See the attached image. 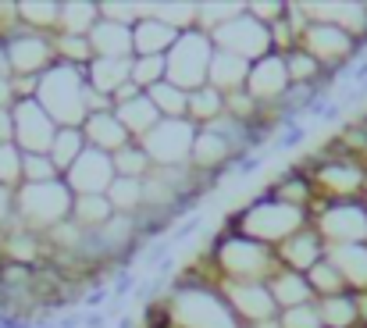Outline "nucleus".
<instances>
[{
    "label": "nucleus",
    "instance_id": "obj_1",
    "mask_svg": "<svg viewBox=\"0 0 367 328\" xmlns=\"http://www.w3.org/2000/svg\"><path fill=\"white\" fill-rule=\"evenodd\" d=\"M211 58H214V40L207 29H182L175 47L164 54L168 61V83L193 93V90H203L211 83Z\"/></svg>",
    "mask_w": 367,
    "mask_h": 328
},
{
    "label": "nucleus",
    "instance_id": "obj_2",
    "mask_svg": "<svg viewBox=\"0 0 367 328\" xmlns=\"http://www.w3.org/2000/svg\"><path fill=\"white\" fill-rule=\"evenodd\" d=\"M324 257H328V243L314 225H307V228L292 232L285 243H278V264L289 268V271H299V275H307Z\"/></svg>",
    "mask_w": 367,
    "mask_h": 328
},
{
    "label": "nucleus",
    "instance_id": "obj_3",
    "mask_svg": "<svg viewBox=\"0 0 367 328\" xmlns=\"http://www.w3.org/2000/svg\"><path fill=\"white\" fill-rule=\"evenodd\" d=\"M83 136H86V147L104 150V154H111V157H115L122 147L132 143V132L122 125V118H118L115 111H97V115H90L86 125H83Z\"/></svg>",
    "mask_w": 367,
    "mask_h": 328
},
{
    "label": "nucleus",
    "instance_id": "obj_4",
    "mask_svg": "<svg viewBox=\"0 0 367 328\" xmlns=\"http://www.w3.org/2000/svg\"><path fill=\"white\" fill-rule=\"evenodd\" d=\"M179 33H182L179 26H168V22L157 18V15L139 18V22L132 26V51H136V58H143V51H147V58H164V54L175 47Z\"/></svg>",
    "mask_w": 367,
    "mask_h": 328
},
{
    "label": "nucleus",
    "instance_id": "obj_5",
    "mask_svg": "<svg viewBox=\"0 0 367 328\" xmlns=\"http://www.w3.org/2000/svg\"><path fill=\"white\" fill-rule=\"evenodd\" d=\"M324 328H356L360 324V307H356V289L339 292V296H321L317 300Z\"/></svg>",
    "mask_w": 367,
    "mask_h": 328
},
{
    "label": "nucleus",
    "instance_id": "obj_6",
    "mask_svg": "<svg viewBox=\"0 0 367 328\" xmlns=\"http://www.w3.org/2000/svg\"><path fill=\"white\" fill-rule=\"evenodd\" d=\"M154 171V157L147 154V147L143 143H129V147H122L118 154H115V175L118 179H147Z\"/></svg>",
    "mask_w": 367,
    "mask_h": 328
},
{
    "label": "nucleus",
    "instance_id": "obj_7",
    "mask_svg": "<svg viewBox=\"0 0 367 328\" xmlns=\"http://www.w3.org/2000/svg\"><path fill=\"white\" fill-rule=\"evenodd\" d=\"M83 150H86V136H83V129H61L58 139H54V147H50V161H54L58 171L65 175V171L79 161Z\"/></svg>",
    "mask_w": 367,
    "mask_h": 328
},
{
    "label": "nucleus",
    "instance_id": "obj_8",
    "mask_svg": "<svg viewBox=\"0 0 367 328\" xmlns=\"http://www.w3.org/2000/svg\"><path fill=\"white\" fill-rule=\"evenodd\" d=\"M132 225H136V236H139L143 243H161V236L168 232L171 218H168V211H150V207H139V211L132 214Z\"/></svg>",
    "mask_w": 367,
    "mask_h": 328
},
{
    "label": "nucleus",
    "instance_id": "obj_9",
    "mask_svg": "<svg viewBox=\"0 0 367 328\" xmlns=\"http://www.w3.org/2000/svg\"><path fill=\"white\" fill-rule=\"evenodd\" d=\"M54 179H61V171L50 161V154H22V182L43 186V182H54Z\"/></svg>",
    "mask_w": 367,
    "mask_h": 328
},
{
    "label": "nucleus",
    "instance_id": "obj_10",
    "mask_svg": "<svg viewBox=\"0 0 367 328\" xmlns=\"http://www.w3.org/2000/svg\"><path fill=\"white\" fill-rule=\"evenodd\" d=\"M168 253H171V239H161V243H150V250H143V264L147 268H161L164 260H168Z\"/></svg>",
    "mask_w": 367,
    "mask_h": 328
},
{
    "label": "nucleus",
    "instance_id": "obj_11",
    "mask_svg": "<svg viewBox=\"0 0 367 328\" xmlns=\"http://www.w3.org/2000/svg\"><path fill=\"white\" fill-rule=\"evenodd\" d=\"M136 275L132 271H118L115 278H111V300H125L129 292H136Z\"/></svg>",
    "mask_w": 367,
    "mask_h": 328
},
{
    "label": "nucleus",
    "instance_id": "obj_12",
    "mask_svg": "<svg viewBox=\"0 0 367 328\" xmlns=\"http://www.w3.org/2000/svg\"><path fill=\"white\" fill-rule=\"evenodd\" d=\"M303 139H307V129H303V125H296V129H282L278 139H275V150H296Z\"/></svg>",
    "mask_w": 367,
    "mask_h": 328
},
{
    "label": "nucleus",
    "instance_id": "obj_13",
    "mask_svg": "<svg viewBox=\"0 0 367 328\" xmlns=\"http://www.w3.org/2000/svg\"><path fill=\"white\" fill-rule=\"evenodd\" d=\"M200 225H203V218H200V214H193V218H186L182 225H175V232H171V246H175V243H186Z\"/></svg>",
    "mask_w": 367,
    "mask_h": 328
},
{
    "label": "nucleus",
    "instance_id": "obj_14",
    "mask_svg": "<svg viewBox=\"0 0 367 328\" xmlns=\"http://www.w3.org/2000/svg\"><path fill=\"white\" fill-rule=\"evenodd\" d=\"M107 300H111V289H104V285H100V289H90L86 300H83V303H86V314H90V310H100Z\"/></svg>",
    "mask_w": 367,
    "mask_h": 328
},
{
    "label": "nucleus",
    "instance_id": "obj_15",
    "mask_svg": "<svg viewBox=\"0 0 367 328\" xmlns=\"http://www.w3.org/2000/svg\"><path fill=\"white\" fill-rule=\"evenodd\" d=\"M260 164H264V154H250V157H246V161H243V164H239L235 171H239V175L246 179V175H253V171H257Z\"/></svg>",
    "mask_w": 367,
    "mask_h": 328
},
{
    "label": "nucleus",
    "instance_id": "obj_16",
    "mask_svg": "<svg viewBox=\"0 0 367 328\" xmlns=\"http://www.w3.org/2000/svg\"><path fill=\"white\" fill-rule=\"evenodd\" d=\"M83 328H107V314L104 310H90L83 317Z\"/></svg>",
    "mask_w": 367,
    "mask_h": 328
},
{
    "label": "nucleus",
    "instance_id": "obj_17",
    "mask_svg": "<svg viewBox=\"0 0 367 328\" xmlns=\"http://www.w3.org/2000/svg\"><path fill=\"white\" fill-rule=\"evenodd\" d=\"M346 79H353L356 86H363V83H367V58H360V61L349 68V75H346Z\"/></svg>",
    "mask_w": 367,
    "mask_h": 328
},
{
    "label": "nucleus",
    "instance_id": "obj_18",
    "mask_svg": "<svg viewBox=\"0 0 367 328\" xmlns=\"http://www.w3.org/2000/svg\"><path fill=\"white\" fill-rule=\"evenodd\" d=\"M83 317L86 314H65V317H58V328H83Z\"/></svg>",
    "mask_w": 367,
    "mask_h": 328
},
{
    "label": "nucleus",
    "instance_id": "obj_19",
    "mask_svg": "<svg viewBox=\"0 0 367 328\" xmlns=\"http://www.w3.org/2000/svg\"><path fill=\"white\" fill-rule=\"evenodd\" d=\"M339 115H342V104H339V100H331V107L324 111V118H321V122H339Z\"/></svg>",
    "mask_w": 367,
    "mask_h": 328
},
{
    "label": "nucleus",
    "instance_id": "obj_20",
    "mask_svg": "<svg viewBox=\"0 0 367 328\" xmlns=\"http://www.w3.org/2000/svg\"><path fill=\"white\" fill-rule=\"evenodd\" d=\"M118 328H139V324H136L132 314H122V317H118Z\"/></svg>",
    "mask_w": 367,
    "mask_h": 328
},
{
    "label": "nucleus",
    "instance_id": "obj_21",
    "mask_svg": "<svg viewBox=\"0 0 367 328\" xmlns=\"http://www.w3.org/2000/svg\"><path fill=\"white\" fill-rule=\"evenodd\" d=\"M356 90H360V93H363V97H367V83H363V86H356Z\"/></svg>",
    "mask_w": 367,
    "mask_h": 328
}]
</instances>
